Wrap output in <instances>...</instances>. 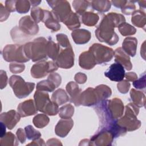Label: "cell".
<instances>
[{
	"mask_svg": "<svg viewBox=\"0 0 146 146\" xmlns=\"http://www.w3.org/2000/svg\"><path fill=\"white\" fill-rule=\"evenodd\" d=\"M47 40L44 38L36 39L33 42H29L23 47L24 51L29 59L35 62L42 59H46Z\"/></svg>",
	"mask_w": 146,
	"mask_h": 146,
	"instance_id": "1",
	"label": "cell"
},
{
	"mask_svg": "<svg viewBox=\"0 0 146 146\" xmlns=\"http://www.w3.org/2000/svg\"><path fill=\"white\" fill-rule=\"evenodd\" d=\"M10 84L15 95L19 98H25L30 94L35 86L34 83H26L19 76H12L10 79Z\"/></svg>",
	"mask_w": 146,
	"mask_h": 146,
	"instance_id": "2",
	"label": "cell"
},
{
	"mask_svg": "<svg viewBox=\"0 0 146 146\" xmlns=\"http://www.w3.org/2000/svg\"><path fill=\"white\" fill-rule=\"evenodd\" d=\"M3 58L8 62H26L29 59L26 55L23 47L21 45H7L3 49Z\"/></svg>",
	"mask_w": 146,
	"mask_h": 146,
	"instance_id": "3",
	"label": "cell"
},
{
	"mask_svg": "<svg viewBox=\"0 0 146 146\" xmlns=\"http://www.w3.org/2000/svg\"><path fill=\"white\" fill-rule=\"evenodd\" d=\"M34 98L35 99L36 108L40 111L42 110L43 104H46V108L45 113H47L49 115H54L58 111V106L54 102L52 103L49 99L48 95L47 93H44L43 91H37L35 95Z\"/></svg>",
	"mask_w": 146,
	"mask_h": 146,
	"instance_id": "4",
	"label": "cell"
},
{
	"mask_svg": "<svg viewBox=\"0 0 146 146\" xmlns=\"http://www.w3.org/2000/svg\"><path fill=\"white\" fill-rule=\"evenodd\" d=\"M89 50L93 55L101 54L96 59V64H101L111 60L114 54V52L112 48L99 44H93L92 46L90 48Z\"/></svg>",
	"mask_w": 146,
	"mask_h": 146,
	"instance_id": "5",
	"label": "cell"
},
{
	"mask_svg": "<svg viewBox=\"0 0 146 146\" xmlns=\"http://www.w3.org/2000/svg\"><path fill=\"white\" fill-rule=\"evenodd\" d=\"M57 64L52 62H42L33 66L31 68V75L35 78H40L46 76L48 72L56 70Z\"/></svg>",
	"mask_w": 146,
	"mask_h": 146,
	"instance_id": "6",
	"label": "cell"
},
{
	"mask_svg": "<svg viewBox=\"0 0 146 146\" xmlns=\"http://www.w3.org/2000/svg\"><path fill=\"white\" fill-rule=\"evenodd\" d=\"M104 75L111 80L120 82L125 76L124 67L120 63H113L110 66L108 70L104 72Z\"/></svg>",
	"mask_w": 146,
	"mask_h": 146,
	"instance_id": "7",
	"label": "cell"
},
{
	"mask_svg": "<svg viewBox=\"0 0 146 146\" xmlns=\"http://www.w3.org/2000/svg\"><path fill=\"white\" fill-rule=\"evenodd\" d=\"M74 52L71 47L67 48L59 54L56 60V64L62 68H70L74 65Z\"/></svg>",
	"mask_w": 146,
	"mask_h": 146,
	"instance_id": "8",
	"label": "cell"
},
{
	"mask_svg": "<svg viewBox=\"0 0 146 146\" xmlns=\"http://www.w3.org/2000/svg\"><path fill=\"white\" fill-rule=\"evenodd\" d=\"M18 110L22 117L34 115L37 112L34 107L33 101L31 99L21 103L18 107Z\"/></svg>",
	"mask_w": 146,
	"mask_h": 146,
	"instance_id": "9",
	"label": "cell"
},
{
	"mask_svg": "<svg viewBox=\"0 0 146 146\" xmlns=\"http://www.w3.org/2000/svg\"><path fill=\"white\" fill-rule=\"evenodd\" d=\"M114 55L115 56L116 62L121 64L127 70H130L131 69L132 65L129 60L130 59L128 56L123 52L121 48H118L116 49L114 52Z\"/></svg>",
	"mask_w": 146,
	"mask_h": 146,
	"instance_id": "10",
	"label": "cell"
},
{
	"mask_svg": "<svg viewBox=\"0 0 146 146\" xmlns=\"http://www.w3.org/2000/svg\"><path fill=\"white\" fill-rule=\"evenodd\" d=\"M96 64L95 60L91 54L88 52L81 54L79 58V65L84 69H91Z\"/></svg>",
	"mask_w": 146,
	"mask_h": 146,
	"instance_id": "11",
	"label": "cell"
},
{
	"mask_svg": "<svg viewBox=\"0 0 146 146\" xmlns=\"http://www.w3.org/2000/svg\"><path fill=\"white\" fill-rule=\"evenodd\" d=\"M42 21L48 29H53L55 31L60 29V25L58 24V21L55 18L53 14L48 11L43 10V18Z\"/></svg>",
	"mask_w": 146,
	"mask_h": 146,
	"instance_id": "12",
	"label": "cell"
},
{
	"mask_svg": "<svg viewBox=\"0 0 146 146\" xmlns=\"http://www.w3.org/2000/svg\"><path fill=\"white\" fill-rule=\"evenodd\" d=\"M72 35L80 36L72 37L75 42L78 44H83L88 42L90 39V33L86 30H77L74 31L71 34Z\"/></svg>",
	"mask_w": 146,
	"mask_h": 146,
	"instance_id": "13",
	"label": "cell"
},
{
	"mask_svg": "<svg viewBox=\"0 0 146 146\" xmlns=\"http://www.w3.org/2000/svg\"><path fill=\"white\" fill-rule=\"evenodd\" d=\"M137 40L135 38L128 37L124 39L123 43V48L131 56H133L136 53Z\"/></svg>",
	"mask_w": 146,
	"mask_h": 146,
	"instance_id": "14",
	"label": "cell"
},
{
	"mask_svg": "<svg viewBox=\"0 0 146 146\" xmlns=\"http://www.w3.org/2000/svg\"><path fill=\"white\" fill-rule=\"evenodd\" d=\"M70 124H73V121L71 119H70L68 120H60L58 122V124H57L55 128V132L56 135L62 137H64L71 129V128H65V127Z\"/></svg>",
	"mask_w": 146,
	"mask_h": 146,
	"instance_id": "15",
	"label": "cell"
},
{
	"mask_svg": "<svg viewBox=\"0 0 146 146\" xmlns=\"http://www.w3.org/2000/svg\"><path fill=\"white\" fill-rule=\"evenodd\" d=\"M70 30L76 29L80 26V23L79 21L78 17L72 12L69 15V16L66 18L63 22Z\"/></svg>",
	"mask_w": 146,
	"mask_h": 146,
	"instance_id": "16",
	"label": "cell"
},
{
	"mask_svg": "<svg viewBox=\"0 0 146 146\" xmlns=\"http://www.w3.org/2000/svg\"><path fill=\"white\" fill-rule=\"evenodd\" d=\"M99 19V17L97 14L91 13H83L82 21L84 24L88 26L95 25Z\"/></svg>",
	"mask_w": 146,
	"mask_h": 146,
	"instance_id": "17",
	"label": "cell"
},
{
	"mask_svg": "<svg viewBox=\"0 0 146 146\" xmlns=\"http://www.w3.org/2000/svg\"><path fill=\"white\" fill-rule=\"evenodd\" d=\"M133 15L132 17L131 21L136 26L142 27V24L145 26V14L140 11V10L136 11L135 13H133Z\"/></svg>",
	"mask_w": 146,
	"mask_h": 146,
	"instance_id": "18",
	"label": "cell"
},
{
	"mask_svg": "<svg viewBox=\"0 0 146 146\" xmlns=\"http://www.w3.org/2000/svg\"><path fill=\"white\" fill-rule=\"evenodd\" d=\"M119 31L123 35L134 34L136 32V29L127 23H122L119 26Z\"/></svg>",
	"mask_w": 146,
	"mask_h": 146,
	"instance_id": "19",
	"label": "cell"
},
{
	"mask_svg": "<svg viewBox=\"0 0 146 146\" xmlns=\"http://www.w3.org/2000/svg\"><path fill=\"white\" fill-rule=\"evenodd\" d=\"M25 130L26 132L27 137L30 140L38 139L40 136V133L39 132L36 131L31 125H29L25 127Z\"/></svg>",
	"mask_w": 146,
	"mask_h": 146,
	"instance_id": "20",
	"label": "cell"
},
{
	"mask_svg": "<svg viewBox=\"0 0 146 146\" xmlns=\"http://www.w3.org/2000/svg\"><path fill=\"white\" fill-rule=\"evenodd\" d=\"M48 121V117L44 115H38L36 116L33 120L34 125L38 128H40V123H42L43 126H45L47 124Z\"/></svg>",
	"mask_w": 146,
	"mask_h": 146,
	"instance_id": "21",
	"label": "cell"
},
{
	"mask_svg": "<svg viewBox=\"0 0 146 146\" xmlns=\"http://www.w3.org/2000/svg\"><path fill=\"white\" fill-rule=\"evenodd\" d=\"M17 2L18 3L19 5L16 4V9L17 10V11L19 13H27L29 10V8H30V4H29V1H26L25 4H21L22 5H21V4H19V1H17Z\"/></svg>",
	"mask_w": 146,
	"mask_h": 146,
	"instance_id": "22",
	"label": "cell"
},
{
	"mask_svg": "<svg viewBox=\"0 0 146 146\" xmlns=\"http://www.w3.org/2000/svg\"><path fill=\"white\" fill-rule=\"evenodd\" d=\"M10 71L13 72V73H18V72H20L24 70L25 68V66L23 65H21L19 64H17V63H11L10 66Z\"/></svg>",
	"mask_w": 146,
	"mask_h": 146,
	"instance_id": "23",
	"label": "cell"
},
{
	"mask_svg": "<svg viewBox=\"0 0 146 146\" xmlns=\"http://www.w3.org/2000/svg\"><path fill=\"white\" fill-rule=\"evenodd\" d=\"M133 84L137 88H139V89H141L142 88H145V74H144V76L143 77H142V78H141L140 79H139L137 81V80L135 81Z\"/></svg>",
	"mask_w": 146,
	"mask_h": 146,
	"instance_id": "24",
	"label": "cell"
},
{
	"mask_svg": "<svg viewBox=\"0 0 146 146\" xmlns=\"http://www.w3.org/2000/svg\"><path fill=\"white\" fill-rule=\"evenodd\" d=\"M17 135L18 136V137L19 140L21 141V143H24L25 141V134L23 133V129H21V128L18 129L17 132Z\"/></svg>",
	"mask_w": 146,
	"mask_h": 146,
	"instance_id": "25",
	"label": "cell"
},
{
	"mask_svg": "<svg viewBox=\"0 0 146 146\" xmlns=\"http://www.w3.org/2000/svg\"><path fill=\"white\" fill-rule=\"evenodd\" d=\"M136 75L134 72H129L126 74V78L127 79H128L129 80H133L134 79H136L137 78Z\"/></svg>",
	"mask_w": 146,
	"mask_h": 146,
	"instance_id": "26",
	"label": "cell"
}]
</instances>
